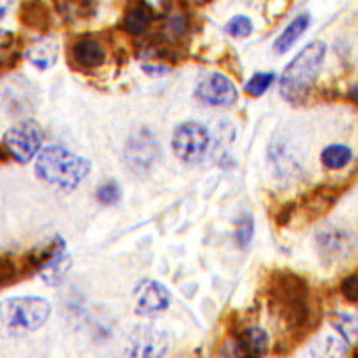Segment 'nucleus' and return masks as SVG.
I'll use <instances>...</instances> for the list:
<instances>
[{
    "label": "nucleus",
    "mask_w": 358,
    "mask_h": 358,
    "mask_svg": "<svg viewBox=\"0 0 358 358\" xmlns=\"http://www.w3.org/2000/svg\"><path fill=\"white\" fill-rule=\"evenodd\" d=\"M269 313L290 336H304L310 330L314 306L310 288L292 271H274L268 282Z\"/></svg>",
    "instance_id": "obj_1"
},
{
    "label": "nucleus",
    "mask_w": 358,
    "mask_h": 358,
    "mask_svg": "<svg viewBox=\"0 0 358 358\" xmlns=\"http://www.w3.org/2000/svg\"><path fill=\"white\" fill-rule=\"evenodd\" d=\"M71 259L67 255V244L61 236L51 239L48 244L26 253L20 262L2 257V287H10L22 277L40 274L48 285H57L64 279Z\"/></svg>",
    "instance_id": "obj_2"
},
{
    "label": "nucleus",
    "mask_w": 358,
    "mask_h": 358,
    "mask_svg": "<svg viewBox=\"0 0 358 358\" xmlns=\"http://www.w3.org/2000/svg\"><path fill=\"white\" fill-rule=\"evenodd\" d=\"M91 171V163L64 147H46L38 153L36 174L40 180L62 192H73Z\"/></svg>",
    "instance_id": "obj_3"
},
{
    "label": "nucleus",
    "mask_w": 358,
    "mask_h": 358,
    "mask_svg": "<svg viewBox=\"0 0 358 358\" xmlns=\"http://www.w3.org/2000/svg\"><path fill=\"white\" fill-rule=\"evenodd\" d=\"M327 55V45L315 40L306 45L294 59L285 67L280 78V94L290 102H299L313 88L319 78L323 59Z\"/></svg>",
    "instance_id": "obj_4"
},
{
    "label": "nucleus",
    "mask_w": 358,
    "mask_h": 358,
    "mask_svg": "<svg viewBox=\"0 0 358 358\" xmlns=\"http://www.w3.org/2000/svg\"><path fill=\"white\" fill-rule=\"evenodd\" d=\"M315 245L320 259L328 266L343 264L357 257L358 231L345 223H325L317 229Z\"/></svg>",
    "instance_id": "obj_5"
},
{
    "label": "nucleus",
    "mask_w": 358,
    "mask_h": 358,
    "mask_svg": "<svg viewBox=\"0 0 358 358\" xmlns=\"http://www.w3.org/2000/svg\"><path fill=\"white\" fill-rule=\"evenodd\" d=\"M51 306L40 296H16L2 303V322L7 331L22 334L45 325Z\"/></svg>",
    "instance_id": "obj_6"
},
{
    "label": "nucleus",
    "mask_w": 358,
    "mask_h": 358,
    "mask_svg": "<svg viewBox=\"0 0 358 358\" xmlns=\"http://www.w3.org/2000/svg\"><path fill=\"white\" fill-rule=\"evenodd\" d=\"M212 145L210 132L196 121L177 126L172 136V150L176 157L187 164H199L207 158Z\"/></svg>",
    "instance_id": "obj_7"
},
{
    "label": "nucleus",
    "mask_w": 358,
    "mask_h": 358,
    "mask_svg": "<svg viewBox=\"0 0 358 358\" xmlns=\"http://www.w3.org/2000/svg\"><path fill=\"white\" fill-rule=\"evenodd\" d=\"M43 143V132L36 121H22L3 134L2 145L15 161L26 164L38 157Z\"/></svg>",
    "instance_id": "obj_8"
},
{
    "label": "nucleus",
    "mask_w": 358,
    "mask_h": 358,
    "mask_svg": "<svg viewBox=\"0 0 358 358\" xmlns=\"http://www.w3.org/2000/svg\"><path fill=\"white\" fill-rule=\"evenodd\" d=\"M124 157L131 169H134L137 174L147 172L159 158V143L157 137L147 128L134 131L126 142Z\"/></svg>",
    "instance_id": "obj_9"
},
{
    "label": "nucleus",
    "mask_w": 358,
    "mask_h": 358,
    "mask_svg": "<svg viewBox=\"0 0 358 358\" xmlns=\"http://www.w3.org/2000/svg\"><path fill=\"white\" fill-rule=\"evenodd\" d=\"M171 292L158 280L145 279L138 282L132 292L134 310L141 317H155L171 306Z\"/></svg>",
    "instance_id": "obj_10"
},
{
    "label": "nucleus",
    "mask_w": 358,
    "mask_h": 358,
    "mask_svg": "<svg viewBox=\"0 0 358 358\" xmlns=\"http://www.w3.org/2000/svg\"><path fill=\"white\" fill-rule=\"evenodd\" d=\"M194 97L206 106L227 107L238 99V90L223 73L212 72L204 75L196 85Z\"/></svg>",
    "instance_id": "obj_11"
},
{
    "label": "nucleus",
    "mask_w": 358,
    "mask_h": 358,
    "mask_svg": "<svg viewBox=\"0 0 358 358\" xmlns=\"http://www.w3.org/2000/svg\"><path fill=\"white\" fill-rule=\"evenodd\" d=\"M169 338L155 327H141L131 334L128 358H166Z\"/></svg>",
    "instance_id": "obj_12"
},
{
    "label": "nucleus",
    "mask_w": 358,
    "mask_h": 358,
    "mask_svg": "<svg viewBox=\"0 0 358 358\" xmlns=\"http://www.w3.org/2000/svg\"><path fill=\"white\" fill-rule=\"evenodd\" d=\"M269 349V334L258 325L245 327L234 336V354L238 358H263Z\"/></svg>",
    "instance_id": "obj_13"
},
{
    "label": "nucleus",
    "mask_w": 358,
    "mask_h": 358,
    "mask_svg": "<svg viewBox=\"0 0 358 358\" xmlns=\"http://www.w3.org/2000/svg\"><path fill=\"white\" fill-rule=\"evenodd\" d=\"M72 57L80 67L97 69L106 62V50L99 40L82 37L72 46Z\"/></svg>",
    "instance_id": "obj_14"
},
{
    "label": "nucleus",
    "mask_w": 358,
    "mask_h": 358,
    "mask_svg": "<svg viewBox=\"0 0 358 358\" xmlns=\"http://www.w3.org/2000/svg\"><path fill=\"white\" fill-rule=\"evenodd\" d=\"M20 20L34 31H46L51 24V15L43 0H22L20 5Z\"/></svg>",
    "instance_id": "obj_15"
},
{
    "label": "nucleus",
    "mask_w": 358,
    "mask_h": 358,
    "mask_svg": "<svg viewBox=\"0 0 358 358\" xmlns=\"http://www.w3.org/2000/svg\"><path fill=\"white\" fill-rule=\"evenodd\" d=\"M310 26V15L309 13H301L294 18L290 24H288L284 32L280 34L279 37L275 38L274 42V51L277 55H285L288 50L293 48V45L301 38L303 34L308 31Z\"/></svg>",
    "instance_id": "obj_16"
},
{
    "label": "nucleus",
    "mask_w": 358,
    "mask_h": 358,
    "mask_svg": "<svg viewBox=\"0 0 358 358\" xmlns=\"http://www.w3.org/2000/svg\"><path fill=\"white\" fill-rule=\"evenodd\" d=\"M348 343L334 334H323L313 341L309 354L310 358H345Z\"/></svg>",
    "instance_id": "obj_17"
},
{
    "label": "nucleus",
    "mask_w": 358,
    "mask_h": 358,
    "mask_svg": "<svg viewBox=\"0 0 358 358\" xmlns=\"http://www.w3.org/2000/svg\"><path fill=\"white\" fill-rule=\"evenodd\" d=\"M55 7L66 21H82L94 15L97 0H53Z\"/></svg>",
    "instance_id": "obj_18"
},
{
    "label": "nucleus",
    "mask_w": 358,
    "mask_h": 358,
    "mask_svg": "<svg viewBox=\"0 0 358 358\" xmlns=\"http://www.w3.org/2000/svg\"><path fill=\"white\" fill-rule=\"evenodd\" d=\"M26 57L38 71H46V69H50L56 62L57 48L50 40H38V42L29 46Z\"/></svg>",
    "instance_id": "obj_19"
},
{
    "label": "nucleus",
    "mask_w": 358,
    "mask_h": 358,
    "mask_svg": "<svg viewBox=\"0 0 358 358\" xmlns=\"http://www.w3.org/2000/svg\"><path fill=\"white\" fill-rule=\"evenodd\" d=\"M153 20L155 18L150 11H147L145 8L134 2V5H131V8L126 11L121 26H123L124 31L131 34V36H142V34L150 27V24H152Z\"/></svg>",
    "instance_id": "obj_20"
},
{
    "label": "nucleus",
    "mask_w": 358,
    "mask_h": 358,
    "mask_svg": "<svg viewBox=\"0 0 358 358\" xmlns=\"http://www.w3.org/2000/svg\"><path fill=\"white\" fill-rule=\"evenodd\" d=\"M331 327L348 344L358 343V315L349 313H334Z\"/></svg>",
    "instance_id": "obj_21"
},
{
    "label": "nucleus",
    "mask_w": 358,
    "mask_h": 358,
    "mask_svg": "<svg viewBox=\"0 0 358 358\" xmlns=\"http://www.w3.org/2000/svg\"><path fill=\"white\" fill-rule=\"evenodd\" d=\"M322 164L331 171L343 169L348 166L352 159V150L343 143H334V145H328L320 155Z\"/></svg>",
    "instance_id": "obj_22"
},
{
    "label": "nucleus",
    "mask_w": 358,
    "mask_h": 358,
    "mask_svg": "<svg viewBox=\"0 0 358 358\" xmlns=\"http://www.w3.org/2000/svg\"><path fill=\"white\" fill-rule=\"evenodd\" d=\"M253 233H255V222H253V217L250 213H242L241 218L236 222V229H234V239L238 244L245 248L250 244L253 239Z\"/></svg>",
    "instance_id": "obj_23"
},
{
    "label": "nucleus",
    "mask_w": 358,
    "mask_h": 358,
    "mask_svg": "<svg viewBox=\"0 0 358 358\" xmlns=\"http://www.w3.org/2000/svg\"><path fill=\"white\" fill-rule=\"evenodd\" d=\"M274 78L275 75L273 72H258L245 83V92L253 97L263 96L269 90V86L274 83Z\"/></svg>",
    "instance_id": "obj_24"
},
{
    "label": "nucleus",
    "mask_w": 358,
    "mask_h": 358,
    "mask_svg": "<svg viewBox=\"0 0 358 358\" xmlns=\"http://www.w3.org/2000/svg\"><path fill=\"white\" fill-rule=\"evenodd\" d=\"M224 31H227L228 36L236 37V38H244L248 37L253 31L252 20L247 18L244 15H238L234 18L228 21V24L224 26Z\"/></svg>",
    "instance_id": "obj_25"
},
{
    "label": "nucleus",
    "mask_w": 358,
    "mask_h": 358,
    "mask_svg": "<svg viewBox=\"0 0 358 358\" xmlns=\"http://www.w3.org/2000/svg\"><path fill=\"white\" fill-rule=\"evenodd\" d=\"M121 188L120 185L115 180H108L106 183H102L99 188H97V201L103 206H113L121 199Z\"/></svg>",
    "instance_id": "obj_26"
},
{
    "label": "nucleus",
    "mask_w": 358,
    "mask_h": 358,
    "mask_svg": "<svg viewBox=\"0 0 358 358\" xmlns=\"http://www.w3.org/2000/svg\"><path fill=\"white\" fill-rule=\"evenodd\" d=\"M134 2L150 11L153 18H163L171 10V0H134Z\"/></svg>",
    "instance_id": "obj_27"
},
{
    "label": "nucleus",
    "mask_w": 358,
    "mask_h": 358,
    "mask_svg": "<svg viewBox=\"0 0 358 358\" xmlns=\"http://www.w3.org/2000/svg\"><path fill=\"white\" fill-rule=\"evenodd\" d=\"M341 293L350 303H358V271L341 282Z\"/></svg>",
    "instance_id": "obj_28"
},
{
    "label": "nucleus",
    "mask_w": 358,
    "mask_h": 358,
    "mask_svg": "<svg viewBox=\"0 0 358 358\" xmlns=\"http://www.w3.org/2000/svg\"><path fill=\"white\" fill-rule=\"evenodd\" d=\"M143 71H145L148 75H164L169 69L164 67V66H150V64H145L142 66Z\"/></svg>",
    "instance_id": "obj_29"
},
{
    "label": "nucleus",
    "mask_w": 358,
    "mask_h": 358,
    "mask_svg": "<svg viewBox=\"0 0 358 358\" xmlns=\"http://www.w3.org/2000/svg\"><path fill=\"white\" fill-rule=\"evenodd\" d=\"M348 96H349V99L352 102L357 103V106H358V83H355L354 86H352V88L349 90V92H348Z\"/></svg>",
    "instance_id": "obj_30"
},
{
    "label": "nucleus",
    "mask_w": 358,
    "mask_h": 358,
    "mask_svg": "<svg viewBox=\"0 0 358 358\" xmlns=\"http://www.w3.org/2000/svg\"><path fill=\"white\" fill-rule=\"evenodd\" d=\"M199 2H202V3H206V2H210V0H199Z\"/></svg>",
    "instance_id": "obj_31"
},
{
    "label": "nucleus",
    "mask_w": 358,
    "mask_h": 358,
    "mask_svg": "<svg viewBox=\"0 0 358 358\" xmlns=\"http://www.w3.org/2000/svg\"><path fill=\"white\" fill-rule=\"evenodd\" d=\"M354 358H358V350L355 352V357H354Z\"/></svg>",
    "instance_id": "obj_32"
}]
</instances>
